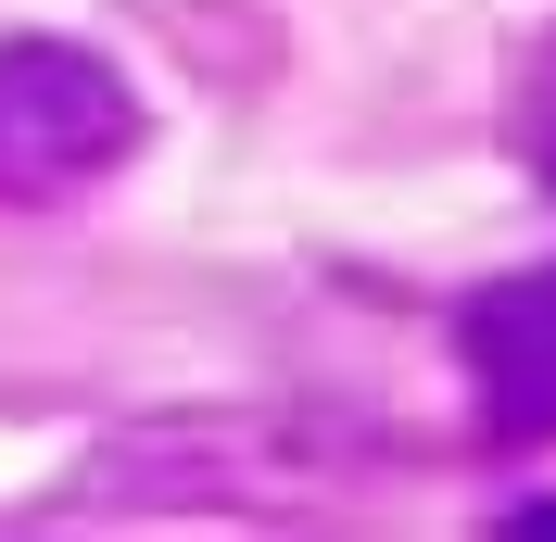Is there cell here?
<instances>
[{
  "label": "cell",
  "mask_w": 556,
  "mask_h": 542,
  "mask_svg": "<svg viewBox=\"0 0 556 542\" xmlns=\"http://www.w3.org/2000/svg\"><path fill=\"white\" fill-rule=\"evenodd\" d=\"M506 139H519V165L556 190V38L519 64V114H506Z\"/></svg>",
  "instance_id": "cell-3"
},
{
  "label": "cell",
  "mask_w": 556,
  "mask_h": 542,
  "mask_svg": "<svg viewBox=\"0 0 556 542\" xmlns=\"http://www.w3.org/2000/svg\"><path fill=\"white\" fill-rule=\"evenodd\" d=\"M506 530H556V492H531V505H506Z\"/></svg>",
  "instance_id": "cell-4"
},
{
  "label": "cell",
  "mask_w": 556,
  "mask_h": 542,
  "mask_svg": "<svg viewBox=\"0 0 556 542\" xmlns=\"http://www.w3.org/2000/svg\"><path fill=\"white\" fill-rule=\"evenodd\" d=\"M139 152V89L89 38H0V203L64 215Z\"/></svg>",
  "instance_id": "cell-1"
},
{
  "label": "cell",
  "mask_w": 556,
  "mask_h": 542,
  "mask_svg": "<svg viewBox=\"0 0 556 542\" xmlns=\"http://www.w3.org/2000/svg\"><path fill=\"white\" fill-rule=\"evenodd\" d=\"M455 366H468V416H481L493 454L556 441V266L481 278L455 304Z\"/></svg>",
  "instance_id": "cell-2"
}]
</instances>
